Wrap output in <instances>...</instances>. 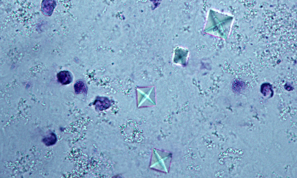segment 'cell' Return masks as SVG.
I'll list each match as a JSON object with an SVG mask.
<instances>
[{
  "label": "cell",
  "instance_id": "cell-1",
  "mask_svg": "<svg viewBox=\"0 0 297 178\" xmlns=\"http://www.w3.org/2000/svg\"><path fill=\"white\" fill-rule=\"evenodd\" d=\"M58 81L61 84L66 85L69 84L72 80L71 76L67 71H62L57 75Z\"/></svg>",
  "mask_w": 297,
  "mask_h": 178
},
{
  "label": "cell",
  "instance_id": "cell-2",
  "mask_svg": "<svg viewBox=\"0 0 297 178\" xmlns=\"http://www.w3.org/2000/svg\"><path fill=\"white\" fill-rule=\"evenodd\" d=\"M95 104L100 110H103L108 107L110 105L109 101L107 98H100L95 101Z\"/></svg>",
  "mask_w": 297,
  "mask_h": 178
},
{
  "label": "cell",
  "instance_id": "cell-3",
  "mask_svg": "<svg viewBox=\"0 0 297 178\" xmlns=\"http://www.w3.org/2000/svg\"><path fill=\"white\" fill-rule=\"evenodd\" d=\"M56 135L53 133L50 134L49 136L45 137L42 139L43 142L47 146L54 144L56 143Z\"/></svg>",
  "mask_w": 297,
  "mask_h": 178
},
{
  "label": "cell",
  "instance_id": "cell-4",
  "mask_svg": "<svg viewBox=\"0 0 297 178\" xmlns=\"http://www.w3.org/2000/svg\"><path fill=\"white\" fill-rule=\"evenodd\" d=\"M74 88L75 92L78 93L84 92L86 90L84 84L81 81L78 82L75 84Z\"/></svg>",
  "mask_w": 297,
  "mask_h": 178
}]
</instances>
